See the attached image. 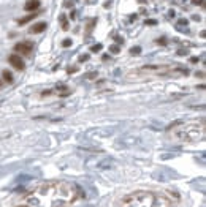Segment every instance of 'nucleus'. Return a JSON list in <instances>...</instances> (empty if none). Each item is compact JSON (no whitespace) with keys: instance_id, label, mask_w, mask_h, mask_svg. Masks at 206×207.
I'll return each mask as SVG.
<instances>
[{"instance_id":"f257e3e1","label":"nucleus","mask_w":206,"mask_h":207,"mask_svg":"<svg viewBox=\"0 0 206 207\" xmlns=\"http://www.w3.org/2000/svg\"><path fill=\"white\" fill-rule=\"evenodd\" d=\"M82 196L81 188L68 180H46L14 196L13 207H71Z\"/></svg>"},{"instance_id":"f03ea898","label":"nucleus","mask_w":206,"mask_h":207,"mask_svg":"<svg viewBox=\"0 0 206 207\" xmlns=\"http://www.w3.org/2000/svg\"><path fill=\"white\" fill-rule=\"evenodd\" d=\"M116 207H175L168 194L154 190H136L119 199Z\"/></svg>"},{"instance_id":"7ed1b4c3","label":"nucleus","mask_w":206,"mask_h":207,"mask_svg":"<svg viewBox=\"0 0 206 207\" xmlns=\"http://www.w3.org/2000/svg\"><path fill=\"white\" fill-rule=\"evenodd\" d=\"M173 135L176 139H181V141L186 142H193V141H202L205 138V125L203 120L198 124H182L178 128L173 130Z\"/></svg>"},{"instance_id":"20e7f679","label":"nucleus","mask_w":206,"mask_h":207,"mask_svg":"<svg viewBox=\"0 0 206 207\" xmlns=\"http://www.w3.org/2000/svg\"><path fill=\"white\" fill-rule=\"evenodd\" d=\"M14 51L19 52V54H22V55H29V54L33 51V44H32L30 41L19 43V44H16V46H14Z\"/></svg>"},{"instance_id":"39448f33","label":"nucleus","mask_w":206,"mask_h":207,"mask_svg":"<svg viewBox=\"0 0 206 207\" xmlns=\"http://www.w3.org/2000/svg\"><path fill=\"white\" fill-rule=\"evenodd\" d=\"M8 62L11 63V65H13L14 66V68L16 70H24V62H22V59L19 57V55H16V54H13V55H10V57H8Z\"/></svg>"},{"instance_id":"423d86ee","label":"nucleus","mask_w":206,"mask_h":207,"mask_svg":"<svg viewBox=\"0 0 206 207\" xmlns=\"http://www.w3.org/2000/svg\"><path fill=\"white\" fill-rule=\"evenodd\" d=\"M44 30H46V22H37V24H33L32 29H30L32 33H41Z\"/></svg>"},{"instance_id":"0eeeda50","label":"nucleus","mask_w":206,"mask_h":207,"mask_svg":"<svg viewBox=\"0 0 206 207\" xmlns=\"http://www.w3.org/2000/svg\"><path fill=\"white\" fill-rule=\"evenodd\" d=\"M24 8L27 11H37L38 8H40V2H38V0H29V2L25 3Z\"/></svg>"},{"instance_id":"6e6552de","label":"nucleus","mask_w":206,"mask_h":207,"mask_svg":"<svg viewBox=\"0 0 206 207\" xmlns=\"http://www.w3.org/2000/svg\"><path fill=\"white\" fill-rule=\"evenodd\" d=\"M2 77H3V81L8 82V84L13 82V74H11L10 71H3V73H2Z\"/></svg>"},{"instance_id":"1a4fd4ad","label":"nucleus","mask_w":206,"mask_h":207,"mask_svg":"<svg viewBox=\"0 0 206 207\" xmlns=\"http://www.w3.org/2000/svg\"><path fill=\"white\" fill-rule=\"evenodd\" d=\"M33 16H35V13H33V14H30V16H25V18H22V19H19V21H18V24H19V25H24V24H27V22H29L30 19H33Z\"/></svg>"},{"instance_id":"9d476101","label":"nucleus","mask_w":206,"mask_h":207,"mask_svg":"<svg viewBox=\"0 0 206 207\" xmlns=\"http://www.w3.org/2000/svg\"><path fill=\"white\" fill-rule=\"evenodd\" d=\"M60 24H62V29H68V19H67L65 14L60 16Z\"/></svg>"},{"instance_id":"9b49d317","label":"nucleus","mask_w":206,"mask_h":207,"mask_svg":"<svg viewBox=\"0 0 206 207\" xmlns=\"http://www.w3.org/2000/svg\"><path fill=\"white\" fill-rule=\"evenodd\" d=\"M193 5H200V7H203L205 5V0H192Z\"/></svg>"},{"instance_id":"f8f14e48","label":"nucleus","mask_w":206,"mask_h":207,"mask_svg":"<svg viewBox=\"0 0 206 207\" xmlns=\"http://www.w3.org/2000/svg\"><path fill=\"white\" fill-rule=\"evenodd\" d=\"M100 49H102V44H95V46H92V52H98Z\"/></svg>"},{"instance_id":"ddd939ff","label":"nucleus","mask_w":206,"mask_h":207,"mask_svg":"<svg viewBox=\"0 0 206 207\" xmlns=\"http://www.w3.org/2000/svg\"><path fill=\"white\" fill-rule=\"evenodd\" d=\"M62 44H64L65 48H68V46H71V40H68V38H67V40H64V43H62Z\"/></svg>"},{"instance_id":"4468645a","label":"nucleus","mask_w":206,"mask_h":207,"mask_svg":"<svg viewBox=\"0 0 206 207\" xmlns=\"http://www.w3.org/2000/svg\"><path fill=\"white\" fill-rule=\"evenodd\" d=\"M140 51H141L140 48H132V49H130V52H132V54H140Z\"/></svg>"},{"instance_id":"2eb2a0df","label":"nucleus","mask_w":206,"mask_h":207,"mask_svg":"<svg viewBox=\"0 0 206 207\" xmlns=\"http://www.w3.org/2000/svg\"><path fill=\"white\" fill-rule=\"evenodd\" d=\"M111 52H119V46H111Z\"/></svg>"},{"instance_id":"dca6fc26","label":"nucleus","mask_w":206,"mask_h":207,"mask_svg":"<svg viewBox=\"0 0 206 207\" xmlns=\"http://www.w3.org/2000/svg\"><path fill=\"white\" fill-rule=\"evenodd\" d=\"M87 59H89V55H86V54H84V55H81V57H79V60H81V62H84V60H87Z\"/></svg>"},{"instance_id":"f3484780","label":"nucleus","mask_w":206,"mask_h":207,"mask_svg":"<svg viewBox=\"0 0 206 207\" xmlns=\"http://www.w3.org/2000/svg\"><path fill=\"white\" fill-rule=\"evenodd\" d=\"M0 87H2V81H0Z\"/></svg>"}]
</instances>
